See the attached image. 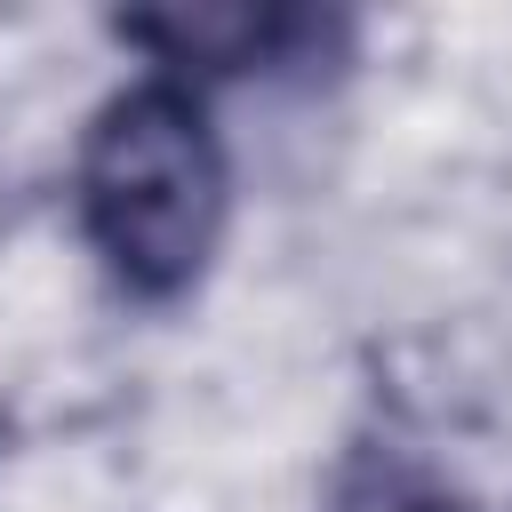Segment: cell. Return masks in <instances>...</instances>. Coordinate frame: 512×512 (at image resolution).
I'll return each mask as SVG.
<instances>
[{"instance_id":"6da1fadb","label":"cell","mask_w":512,"mask_h":512,"mask_svg":"<svg viewBox=\"0 0 512 512\" xmlns=\"http://www.w3.org/2000/svg\"><path fill=\"white\" fill-rule=\"evenodd\" d=\"M80 224L104 272L144 304H168L208 272L224 232V144L192 80L152 72L96 112L80 144Z\"/></svg>"},{"instance_id":"7a4b0ae2","label":"cell","mask_w":512,"mask_h":512,"mask_svg":"<svg viewBox=\"0 0 512 512\" xmlns=\"http://www.w3.org/2000/svg\"><path fill=\"white\" fill-rule=\"evenodd\" d=\"M112 32L152 48L176 80L184 72H280L344 40V24L320 8H248V0L240 8H144V16H112Z\"/></svg>"},{"instance_id":"3957f363","label":"cell","mask_w":512,"mask_h":512,"mask_svg":"<svg viewBox=\"0 0 512 512\" xmlns=\"http://www.w3.org/2000/svg\"><path fill=\"white\" fill-rule=\"evenodd\" d=\"M336 512H472L464 496L432 488L424 472H400V464H368L352 472V488L336 496Z\"/></svg>"}]
</instances>
